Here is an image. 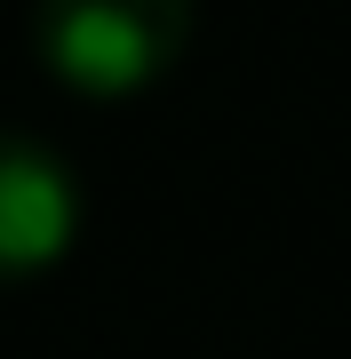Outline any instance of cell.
Segmentation results:
<instances>
[{
  "instance_id": "cell-1",
  "label": "cell",
  "mask_w": 351,
  "mask_h": 359,
  "mask_svg": "<svg viewBox=\"0 0 351 359\" xmlns=\"http://www.w3.org/2000/svg\"><path fill=\"white\" fill-rule=\"evenodd\" d=\"M32 48L80 96H136L192 48V0H32Z\"/></svg>"
},
{
  "instance_id": "cell-2",
  "label": "cell",
  "mask_w": 351,
  "mask_h": 359,
  "mask_svg": "<svg viewBox=\"0 0 351 359\" xmlns=\"http://www.w3.org/2000/svg\"><path fill=\"white\" fill-rule=\"evenodd\" d=\"M80 240V184L72 168L25 128H0V287L40 280Z\"/></svg>"
}]
</instances>
